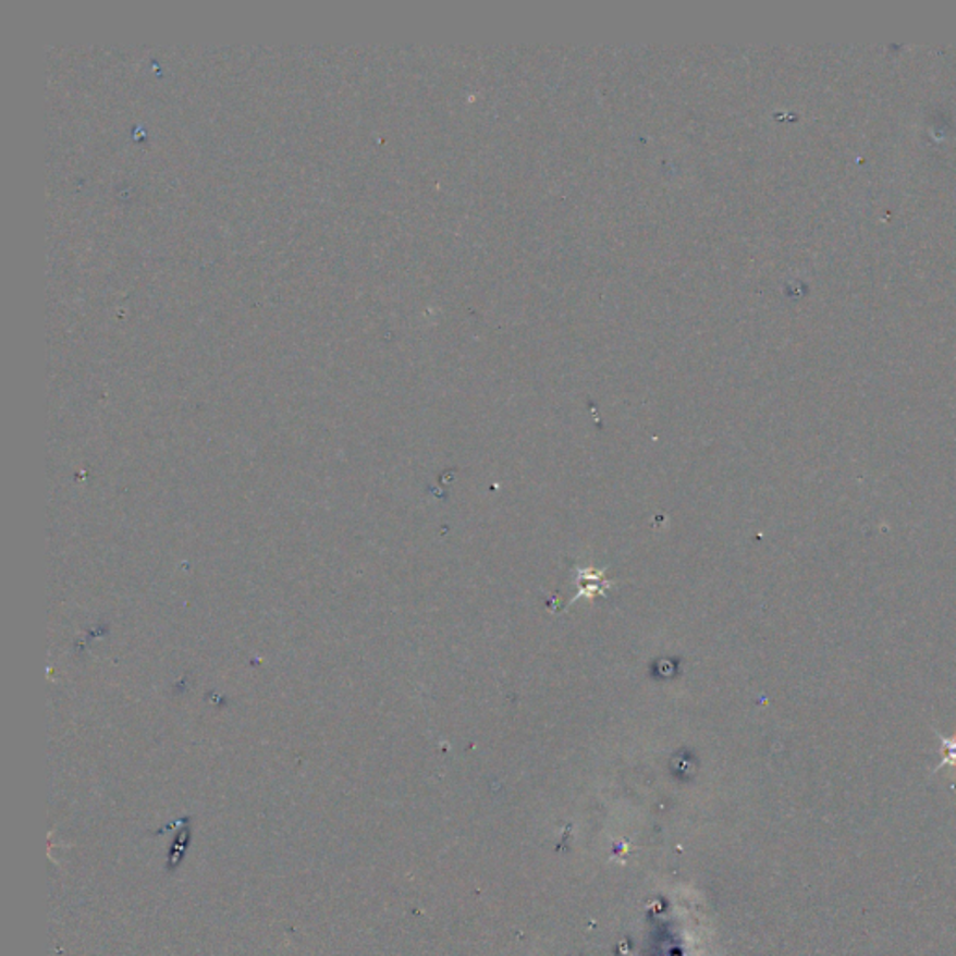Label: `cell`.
<instances>
[{
    "label": "cell",
    "instance_id": "1",
    "mask_svg": "<svg viewBox=\"0 0 956 956\" xmlns=\"http://www.w3.org/2000/svg\"><path fill=\"white\" fill-rule=\"evenodd\" d=\"M934 733H936L937 740H940L943 749H945V757H943L942 762H940V767L936 768V772L945 767L956 768V736H951L949 738V736H943V734L937 733V731H934Z\"/></svg>",
    "mask_w": 956,
    "mask_h": 956
}]
</instances>
